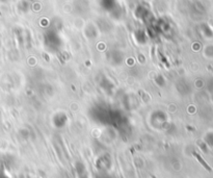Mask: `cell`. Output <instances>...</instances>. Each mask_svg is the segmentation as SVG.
I'll return each instance as SVG.
<instances>
[{
    "label": "cell",
    "mask_w": 213,
    "mask_h": 178,
    "mask_svg": "<svg viewBox=\"0 0 213 178\" xmlns=\"http://www.w3.org/2000/svg\"><path fill=\"white\" fill-rule=\"evenodd\" d=\"M193 155H195V156L197 157V160H198V161H200V162H201V163L203 165V167H204V168H205L206 170H208V171H212V169H211V168H210V167H209V166L207 165V162H206L205 160H203V158H202V157H201V156H200L198 154H197L196 152H193Z\"/></svg>",
    "instance_id": "1"
}]
</instances>
